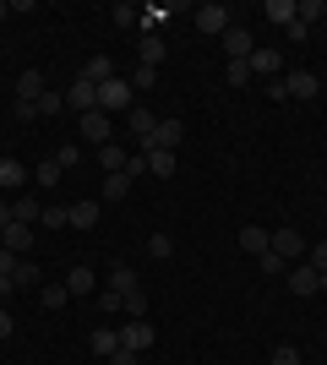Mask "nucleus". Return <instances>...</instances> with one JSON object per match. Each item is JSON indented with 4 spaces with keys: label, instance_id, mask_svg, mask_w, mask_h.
<instances>
[{
    "label": "nucleus",
    "instance_id": "obj_1",
    "mask_svg": "<svg viewBox=\"0 0 327 365\" xmlns=\"http://www.w3.org/2000/svg\"><path fill=\"white\" fill-rule=\"evenodd\" d=\"M180 142H186V120H180V115H164V120L153 125V137L142 142L137 153H175Z\"/></svg>",
    "mask_w": 327,
    "mask_h": 365
},
{
    "label": "nucleus",
    "instance_id": "obj_2",
    "mask_svg": "<svg viewBox=\"0 0 327 365\" xmlns=\"http://www.w3.org/2000/svg\"><path fill=\"white\" fill-rule=\"evenodd\" d=\"M229 22H234V11L224 0H202V6H197V33H202V38H224Z\"/></svg>",
    "mask_w": 327,
    "mask_h": 365
},
{
    "label": "nucleus",
    "instance_id": "obj_3",
    "mask_svg": "<svg viewBox=\"0 0 327 365\" xmlns=\"http://www.w3.org/2000/svg\"><path fill=\"white\" fill-rule=\"evenodd\" d=\"M131 98H137V93H131V82H125V76H109V82H98V109H104V115H131Z\"/></svg>",
    "mask_w": 327,
    "mask_h": 365
},
{
    "label": "nucleus",
    "instance_id": "obj_4",
    "mask_svg": "<svg viewBox=\"0 0 327 365\" xmlns=\"http://www.w3.org/2000/svg\"><path fill=\"white\" fill-rule=\"evenodd\" d=\"M77 131H82V142H93V148L115 142V131H109V115H104V109H88V115H77Z\"/></svg>",
    "mask_w": 327,
    "mask_h": 365
},
{
    "label": "nucleus",
    "instance_id": "obj_5",
    "mask_svg": "<svg viewBox=\"0 0 327 365\" xmlns=\"http://www.w3.org/2000/svg\"><path fill=\"white\" fill-rule=\"evenodd\" d=\"M273 251L295 267V262H306V251H311V245H306V235H300V229H273Z\"/></svg>",
    "mask_w": 327,
    "mask_h": 365
},
{
    "label": "nucleus",
    "instance_id": "obj_6",
    "mask_svg": "<svg viewBox=\"0 0 327 365\" xmlns=\"http://www.w3.org/2000/svg\"><path fill=\"white\" fill-rule=\"evenodd\" d=\"M120 349H131V354H147L153 349V327H147V322H120Z\"/></svg>",
    "mask_w": 327,
    "mask_h": 365
},
{
    "label": "nucleus",
    "instance_id": "obj_7",
    "mask_svg": "<svg viewBox=\"0 0 327 365\" xmlns=\"http://www.w3.org/2000/svg\"><path fill=\"white\" fill-rule=\"evenodd\" d=\"M284 93H289V98H316V93H322V76L306 71V66H295V71L284 76Z\"/></svg>",
    "mask_w": 327,
    "mask_h": 365
},
{
    "label": "nucleus",
    "instance_id": "obj_8",
    "mask_svg": "<svg viewBox=\"0 0 327 365\" xmlns=\"http://www.w3.org/2000/svg\"><path fill=\"white\" fill-rule=\"evenodd\" d=\"M284 278H289V289H295L300 300H306V294H322V273H316L311 262H295V267H289Z\"/></svg>",
    "mask_w": 327,
    "mask_h": 365
},
{
    "label": "nucleus",
    "instance_id": "obj_9",
    "mask_svg": "<svg viewBox=\"0 0 327 365\" xmlns=\"http://www.w3.org/2000/svg\"><path fill=\"white\" fill-rule=\"evenodd\" d=\"M240 251H246V257H267V251H273V229L246 224V229H240Z\"/></svg>",
    "mask_w": 327,
    "mask_h": 365
},
{
    "label": "nucleus",
    "instance_id": "obj_10",
    "mask_svg": "<svg viewBox=\"0 0 327 365\" xmlns=\"http://www.w3.org/2000/svg\"><path fill=\"white\" fill-rule=\"evenodd\" d=\"M66 104L77 109V115H88V109H98V88L88 82V76H77V82L66 88Z\"/></svg>",
    "mask_w": 327,
    "mask_h": 365
},
{
    "label": "nucleus",
    "instance_id": "obj_11",
    "mask_svg": "<svg viewBox=\"0 0 327 365\" xmlns=\"http://www.w3.org/2000/svg\"><path fill=\"white\" fill-rule=\"evenodd\" d=\"M0 245L16 251V257H28V251H33V224H16V218H11V224L0 229Z\"/></svg>",
    "mask_w": 327,
    "mask_h": 365
},
{
    "label": "nucleus",
    "instance_id": "obj_12",
    "mask_svg": "<svg viewBox=\"0 0 327 365\" xmlns=\"http://www.w3.org/2000/svg\"><path fill=\"white\" fill-rule=\"evenodd\" d=\"M251 28H240V22H229V33H224V55L229 61H251Z\"/></svg>",
    "mask_w": 327,
    "mask_h": 365
},
{
    "label": "nucleus",
    "instance_id": "obj_13",
    "mask_svg": "<svg viewBox=\"0 0 327 365\" xmlns=\"http://www.w3.org/2000/svg\"><path fill=\"white\" fill-rule=\"evenodd\" d=\"M98 213H104V207H98L93 197H77L71 207H66V224H71V229H93V224H98Z\"/></svg>",
    "mask_w": 327,
    "mask_h": 365
},
{
    "label": "nucleus",
    "instance_id": "obj_14",
    "mask_svg": "<svg viewBox=\"0 0 327 365\" xmlns=\"http://www.w3.org/2000/svg\"><path fill=\"white\" fill-rule=\"evenodd\" d=\"M279 71H284V55H279V49H251V76L279 82Z\"/></svg>",
    "mask_w": 327,
    "mask_h": 365
},
{
    "label": "nucleus",
    "instance_id": "obj_15",
    "mask_svg": "<svg viewBox=\"0 0 327 365\" xmlns=\"http://www.w3.org/2000/svg\"><path fill=\"white\" fill-rule=\"evenodd\" d=\"M125 125H131V137H137V148H142V142L153 137L158 115H153V109H147V104H131V115H125Z\"/></svg>",
    "mask_w": 327,
    "mask_h": 365
},
{
    "label": "nucleus",
    "instance_id": "obj_16",
    "mask_svg": "<svg viewBox=\"0 0 327 365\" xmlns=\"http://www.w3.org/2000/svg\"><path fill=\"white\" fill-rule=\"evenodd\" d=\"M88 349H93L98 360H109V354L120 349V327H93V333H88Z\"/></svg>",
    "mask_w": 327,
    "mask_h": 365
},
{
    "label": "nucleus",
    "instance_id": "obj_17",
    "mask_svg": "<svg viewBox=\"0 0 327 365\" xmlns=\"http://www.w3.org/2000/svg\"><path fill=\"white\" fill-rule=\"evenodd\" d=\"M28 185V164L22 158H0V191H22Z\"/></svg>",
    "mask_w": 327,
    "mask_h": 365
},
{
    "label": "nucleus",
    "instance_id": "obj_18",
    "mask_svg": "<svg viewBox=\"0 0 327 365\" xmlns=\"http://www.w3.org/2000/svg\"><path fill=\"white\" fill-rule=\"evenodd\" d=\"M137 55H142V66H153V71H158V61H164V33H142Z\"/></svg>",
    "mask_w": 327,
    "mask_h": 365
},
{
    "label": "nucleus",
    "instance_id": "obj_19",
    "mask_svg": "<svg viewBox=\"0 0 327 365\" xmlns=\"http://www.w3.org/2000/svg\"><path fill=\"white\" fill-rule=\"evenodd\" d=\"M16 98H22V104H38V98H44V76L22 71V76H16Z\"/></svg>",
    "mask_w": 327,
    "mask_h": 365
},
{
    "label": "nucleus",
    "instance_id": "obj_20",
    "mask_svg": "<svg viewBox=\"0 0 327 365\" xmlns=\"http://www.w3.org/2000/svg\"><path fill=\"white\" fill-rule=\"evenodd\" d=\"M77 76H88V82H93V88H98V82H109V76H120V71H115V61H109V55H93V61L82 66Z\"/></svg>",
    "mask_w": 327,
    "mask_h": 365
},
{
    "label": "nucleus",
    "instance_id": "obj_21",
    "mask_svg": "<svg viewBox=\"0 0 327 365\" xmlns=\"http://www.w3.org/2000/svg\"><path fill=\"white\" fill-rule=\"evenodd\" d=\"M93 284H98V273H93V267H82V262L66 273V289H71V294H93Z\"/></svg>",
    "mask_w": 327,
    "mask_h": 365
},
{
    "label": "nucleus",
    "instance_id": "obj_22",
    "mask_svg": "<svg viewBox=\"0 0 327 365\" xmlns=\"http://www.w3.org/2000/svg\"><path fill=\"white\" fill-rule=\"evenodd\" d=\"M125 153H131V148H120V142H104V148H98V164H104V175H120V169H125Z\"/></svg>",
    "mask_w": 327,
    "mask_h": 365
},
{
    "label": "nucleus",
    "instance_id": "obj_23",
    "mask_svg": "<svg viewBox=\"0 0 327 365\" xmlns=\"http://www.w3.org/2000/svg\"><path fill=\"white\" fill-rule=\"evenodd\" d=\"M98 191H104V202H125V197H131V175H125V169H120V175H104Z\"/></svg>",
    "mask_w": 327,
    "mask_h": 365
},
{
    "label": "nucleus",
    "instance_id": "obj_24",
    "mask_svg": "<svg viewBox=\"0 0 327 365\" xmlns=\"http://www.w3.org/2000/svg\"><path fill=\"white\" fill-rule=\"evenodd\" d=\"M11 218H16V224H38V218H44L38 197H11Z\"/></svg>",
    "mask_w": 327,
    "mask_h": 365
},
{
    "label": "nucleus",
    "instance_id": "obj_25",
    "mask_svg": "<svg viewBox=\"0 0 327 365\" xmlns=\"http://www.w3.org/2000/svg\"><path fill=\"white\" fill-rule=\"evenodd\" d=\"M109 289H115V294H131V289H142V278L131 273V267H120V262H115V267H109Z\"/></svg>",
    "mask_w": 327,
    "mask_h": 365
},
{
    "label": "nucleus",
    "instance_id": "obj_26",
    "mask_svg": "<svg viewBox=\"0 0 327 365\" xmlns=\"http://www.w3.org/2000/svg\"><path fill=\"white\" fill-rule=\"evenodd\" d=\"M61 175H66V169H61V164H55V158H44V164L33 169V180L44 185V191H55V185H61Z\"/></svg>",
    "mask_w": 327,
    "mask_h": 365
},
{
    "label": "nucleus",
    "instance_id": "obj_27",
    "mask_svg": "<svg viewBox=\"0 0 327 365\" xmlns=\"http://www.w3.org/2000/svg\"><path fill=\"white\" fill-rule=\"evenodd\" d=\"M224 82L229 88H251V61H229L224 66Z\"/></svg>",
    "mask_w": 327,
    "mask_h": 365
},
{
    "label": "nucleus",
    "instance_id": "obj_28",
    "mask_svg": "<svg viewBox=\"0 0 327 365\" xmlns=\"http://www.w3.org/2000/svg\"><path fill=\"white\" fill-rule=\"evenodd\" d=\"M262 16H273V22H284V28H289V22H295V0H267Z\"/></svg>",
    "mask_w": 327,
    "mask_h": 365
},
{
    "label": "nucleus",
    "instance_id": "obj_29",
    "mask_svg": "<svg viewBox=\"0 0 327 365\" xmlns=\"http://www.w3.org/2000/svg\"><path fill=\"white\" fill-rule=\"evenodd\" d=\"M147 175L170 180V175H175V153H147Z\"/></svg>",
    "mask_w": 327,
    "mask_h": 365
},
{
    "label": "nucleus",
    "instance_id": "obj_30",
    "mask_svg": "<svg viewBox=\"0 0 327 365\" xmlns=\"http://www.w3.org/2000/svg\"><path fill=\"white\" fill-rule=\"evenodd\" d=\"M11 284H16V289L38 284V262H33V257H22V262H16V273H11Z\"/></svg>",
    "mask_w": 327,
    "mask_h": 365
},
{
    "label": "nucleus",
    "instance_id": "obj_31",
    "mask_svg": "<svg viewBox=\"0 0 327 365\" xmlns=\"http://www.w3.org/2000/svg\"><path fill=\"white\" fill-rule=\"evenodd\" d=\"M316 16H327V0H300L295 6V22H306V28H311Z\"/></svg>",
    "mask_w": 327,
    "mask_h": 365
},
{
    "label": "nucleus",
    "instance_id": "obj_32",
    "mask_svg": "<svg viewBox=\"0 0 327 365\" xmlns=\"http://www.w3.org/2000/svg\"><path fill=\"white\" fill-rule=\"evenodd\" d=\"M120 311H125V317H131V322H137V317H147V294H142V289L120 294Z\"/></svg>",
    "mask_w": 327,
    "mask_h": 365
},
{
    "label": "nucleus",
    "instance_id": "obj_33",
    "mask_svg": "<svg viewBox=\"0 0 327 365\" xmlns=\"http://www.w3.org/2000/svg\"><path fill=\"white\" fill-rule=\"evenodd\" d=\"M38 300H44L49 311H61V305L71 300V289H66V284H44V289H38Z\"/></svg>",
    "mask_w": 327,
    "mask_h": 365
},
{
    "label": "nucleus",
    "instance_id": "obj_34",
    "mask_svg": "<svg viewBox=\"0 0 327 365\" xmlns=\"http://www.w3.org/2000/svg\"><path fill=\"white\" fill-rule=\"evenodd\" d=\"M125 82H131V93H147V88L158 82V71H153V66H137V71L125 76Z\"/></svg>",
    "mask_w": 327,
    "mask_h": 365
},
{
    "label": "nucleus",
    "instance_id": "obj_35",
    "mask_svg": "<svg viewBox=\"0 0 327 365\" xmlns=\"http://www.w3.org/2000/svg\"><path fill=\"white\" fill-rule=\"evenodd\" d=\"M115 28H142V11L120 0V6H115Z\"/></svg>",
    "mask_w": 327,
    "mask_h": 365
},
{
    "label": "nucleus",
    "instance_id": "obj_36",
    "mask_svg": "<svg viewBox=\"0 0 327 365\" xmlns=\"http://www.w3.org/2000/svg\"><path fill=\"white\" fill-rule=\"evenodd\" d=\"M147 257L170 262V257H175V240H170V235H153V240H147Z\"/></svg>",
    "mask_w": 327,
    "mask_h": 365
},
{
    "label": "nucleus",
    "instance_id": "obj_37",
    "mask_svg": "<svg viewBox=\"0 0 327 365\" xmlns=\"http://www.w3.org/2000/svg\"><path fill=\"white\" fill-rule=\"evenodd\" d=\"M66 109V93H49L44 88V98H38V115H61Z\"/></svg>",
    "mask_w": 327,
    "mask_h": 365
},
{
    "label": "nucleus",
    "instance_id": "obj_38",
    "mask_svg": "<svg viewBox=\"0 0 327 365\" xmlns=\"http://www.w3.org/2000/svg\"><path fill=\"white\" fill-rule=\"evenodd\" d=\"M256 262H262V273H273V278H284V273H289V262H284L279 251H267V257H256Z\"/></svg>",
    "mask_w": 327,
    "mask_h": 365
},
{
    "label": "nucleus",
    "instance_id": "obj_39",
    "mask_svg": "<svg viewBox=\"0 0 327 365\" xmlns=\"http://www.w3.org/2000/svg\"><path fill=\"white\" fill-rule=\"evenodd\" d=\"M125 175H131V180H137V175H147V153H137V148L125 153Z\"/></svg>",
    "mask_w": 327,
    "mask_h": 365
},
{
    "label": "nucleus",
    "instance_id": "obj_40",
    "mask_svg": "<svg viewBox=\"0 0 327 365\" xmlns=\"http://www.w3.org/2000/svg\"><path fill=\"white\" fill-rule=\"evenodd\" d=\"M273 365H300V349L295 344H279V349H273Z\"/></svg>",
    "mask_w": 327,
    "mask_h": 365
},
{
    "label": "nucleus",
    "instance_id": "obj_41",
    "mask_svg": "<svg viewBox=\"0 0 327 365\" xmlns=\"http://www.w3.org/2000/svg\"><path fill=\"white\" fill-rule=\"evenodd\" d=\"M306 262H311L316 273H327V240H322V245H311V251H306Z\"/></svg>",
    "mask_w": 327,
    "mask_h": 365
},
{
    "label": "nucleus",
    "instance_id": "obj_42",
    "mask_svg": "<svg viewBox=\"0 0 327 365\" xmlns=\"http://www.w3.org/2000/svg\"><path fill=\"white\" fill-rule=\"evenodd\" d=\"M38 224H44V229H61V224H66V207H44V218H38Z\"/></svg>",
    "mask_w": 327,
    "mask_h": 365
},
{
    "label": "nucleus",
    "instance_id": "obj_43",
    "mask_svg": "<svg viewBox=\"0 0 327 365\" xmlns=\"http://www.w3.org/2000/svg\"><path fill=\"white\" fill-rule=\"evenodd\" d=\"M284 33H289V44H306V38H311V28H306V22H289Z\"/></svg>",
    "mask_w": 327,
    "mask_h": 365
},
{
    "label": "nucleus",
    "instance_id": "obj_44",
    "mask_svg": "<svg viewBox=\"0 0 327 365\" xmlns=\"http://www.w3.org/2000/svg\"><path fill=\"white\" fill-rule=\"evenodd\" d=\"M77 158H82V153H77V142H71V148H61V153H55V164H61V169H71V164H77Z\"/></svg>",
    "mask_w": 327,
    "mask_h": 365
},
{
    "label": "nucleus",
    "instance_id": "obj_45",
    "mask_svg": "<svg viewBox=\"0 0 327 365\" xmlns=\"http://www.w3.org/2000/svg\"><path fill=\"white\" fill-rule=\"evenodd\" d=\"M142 360V354H131V349H115V354H109V365H137Z\"/></svg>",
    "mask_w": 327,
    "mask_h": 365
},
{
    "label": "nucleus",
    "instance_id": "obj_46",
    "mask_svg": "<svg viewBox=\"0 0 327 365\" xmlns=\"http://www.w3.org/2000/svg\"><path fill=\"white\" fill-rule=\"evenodd\" d=\"M16 333V317H11V311H0V338H11Z\"/></svg>",
    "mask_w": 327,
    "mask_h": 365
},
{
    "label": "nucleus",
    "instance_id": "obj_47",
    "mask_svg": "<svg viewBox=\"0 0 327 365\" xmlns=\"http://www.w3.org/2000/svg\"><path fill=\"white\" fill-rule=\"evenodd\" d=\"M11 224V197H0V229Z\"/></svg>",
    "mask_w": 327,
    "mask_h": 365
},
{
    "label": "nucleus",
    "instance_id": "obj_48",
    "mask_svg": "<svg viewBox=\"0 0 327 365\" xmlns=\"http://www.w3.org/2000/svg\"><path fill=\"white\" fill-rule=\"evenodd\" d=\"M6 16H11V0H0V22H6Z\"/></svg>",
    "mask_w": 327,
    "mask_h": 365
}]
</instances>
